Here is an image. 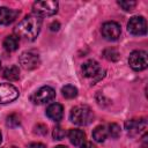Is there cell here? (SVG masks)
<instances>
[{
  "mask_svg": "<svg viewBox=\"0 0 148 148\" xmlns=\"http://www.w3.org/2000/svg\"><path fill=\"white\" fill-rule=\"evenodd\" d=\"M42 28V17L36 14L27 15L14 29V34L18 39L34 40L38 36Z\"/></svg>",
  "mask_w": 148,
  "mask_h": 148,
  "instance_id": "1",
  "label": "cell"
},
{
  "mask_svg": "<svg viewBox=\"0 0 148 148\" xmlns=\"http://www.w3.org/2000/svg\"><path fill=\"white\" fill-rule=\"evenodd\" d=\"M69 119L75 125L86 126L94 120V112L88 105H76L71 110Z\"/></svg>",
  "mask_w": 148,
  "mask_h": 148,
  "instance_id": "2",
  "label": "cell"
},
{
  "mask_svg": "<svg viewBox=\"0 0 148 148\" xmlns=\"http://www.w3.org/2000/svg\"><path fill=\"white\" fill-rule=\"evenodd\" d=\"M34 14L38 16H52L58 12L57 1H36L32 5Z\"/></svg>",
  "mask_w": 148,
  "mask_h": 148,
  "instance_id": "3",
  "label": "cell"
},
{
  "mask_svg": "<svg viewBox=\"0 0 148 148\" xmlns=\"http://www.w3.org/2000/svg\"><path fill=\"white\" fill-rule=\"evenodd\" d=\"M128 64L131 66L132 69L134 71H143L147 68L148 66V61H147V52L143 50H136L133 51L130 54L128 58Z\"/></svg>",
  "mask_w": 148,
  "mask_h": 148,
  "instance_id": "4",
  "label": "cell"
},
{
  "mask_svg": "<svg viewBox=\"0 0 148 148\" xmlns=\"http://www.w3.org/2000/svg\"><path fill=\"white\" fill-rule=\"evenodd\" d=\"M56 96V91L50 86H44L39 88L36 92H34L30 97L31 102L34 104H45L50 101H52Z\"/></svg>",
  "mask_w": 148,
  "mask_h": 148,
  "instance_id": "5",
  "label": "cell"
},
{
  "mask_svg": "<svg viewBox=\"0 0 148 148\" xmlns=\"http://www.w3.org/2000/svg\"><path fill=\"white\" fill-rule=\"evenodd\" d=\"M127 30L134 36H142L147 32V22L143 16H133L127 23Z\"/></svg>",
  "mask_w": 148,
  "mask_h": 148,
  "instance_id": "6",
  "label": "cell"
},
{
  "mask_svg": "<svg viewBox=\"0 0 148 148\" xmlns=\"http://www.w3.org/2000/svg\"><path fill=\"white\" fill-rule=\"evenodd\" d=\"M82 73L86 77H92L95 81H98L101 77L104 76V71H102L101 66L96 60H88L82 65Z\"/></svg>",
  "mask_w": 148,
  "mask_h": 148,
  "instance_id": "7",
  "label": "cell"
},
{
  "mask_svg": "<svg viewBox=\"0 0 148 148\" xmlns=\"http://www.w3.org/2000/svg\"><path fill=\"white\" fill-rule=\"evenodd\" d=\"M101 32L103 35V37L106 39V40H117L119 37H120V34H121V29H120V25L114 22V21H109V22H105L103 25H102V29H101Z\"/></svg>",
  "mask_w": 148,
  "mask_h": 148,
  "instance_id": "8",
  "label": "cell"
},
{
  "mask_svg": "<svg viewBox=\"0 0 148 148\" xmlns=\"http://www.w3.org/2000/svg\"><path fill=\"white\" fill-rule=\"evenodd\" d=\"M18 89L10 83H0V104L15 101L18 97Z\"/></svg>",
  "mask_w": 148,
  "mask_h": 148,
  "instance_id": "9",
  "label": "cell"
},
{
  "mask_svg": "<svg viewBox=\"0 0 148 148\" xmlns=\"http://www.w3.org/2000/svg\"><path fill=\"white\" fill-rule=\"evenodd\" d=\"M125 130L128 135L135 136L138 134L145 133L147 130V120L146 118H140V119H131L125 123Z\"/></svg>",
  "mask_w": 148,
  "mask_h": 148,
  "instance_id": "10",
  "label": "cell"
},
{
  "mask_svg": "<svg viewBox=\"0 0 148 148\" xmlns=\"http://www.w3.org/2000/svg\"><path fill=\"white\" fill-rule=\"evenodd\" d=\"M18 61H20V65L24 68V69H28V71H31V69H35L39 66L40 64V60H39V57L31 52V51H25V52H22L20 58H18Z\"/></svg>",
  "mask_w": 148,
  "mask_h": 148,
  "instance_id": "11",
  "label": "cell"
},
{
  "mask_svg": "<svg viewBox=\"0 0 148 148\" xmlns=\"http://www.w3.org/2000/svg\"><path fill=\"white\" fill-rule=\"evenodd\" d=\"M20 14V10L17 9H12L7 7H0V24L2 25H8L13 23Z\"/></svg>",
  "mask_w": 148,
  "mask_h": 148,
  "instance_id": "12",
  "label": "cell"
},
{
  "mask_svg": "<svg viewBox=\"0 0 148 148\" xmlns=\"http://www.w3.org/2000/svg\"><path fill=\"white\" fill-rule=\"evenodd\" d=\"M46 116L53 120V121H59L61 120L62 116H64V108L61 104L59 103H52L47 106L46 109Z\"/></svg>",
  "mask_w": 148,
  "mask_h": 148,
  "instance_id": "13",
  "label": "cell"
},
{
  "mask_svg": "<svg viewBox=\"0 0 148 148\" xmlns=\"http://www.w3.org/2000/svg\"><path fill=\"white\" fill-rule=\"evenodd\" d=\"M68 139L72 145L74 146H81L86 142V133L82 130L79 128H72L68 132Z\"/></svg>",
  "mask_w": 148,
  "mask_h": 148,
  "instance_id": "14",
  "label": "cell"
},
{
  "mask_svg": "<svg viewBox=\"0 0 148 148\" xmlns=\"http://www.w3.org/2000/svg\"><path fill=\"white\" fill-rule=\"evenodd\" d=\"M3 47L6 51L8 52H14L17 50L18 47V38L14 35H10V36H7L5 39H3V43H2Z\"/></svg>",
  "mask_w": 148,
  "mask_h": 148,
  "instance_id": "15",
  "label": "cell"
},
{
  "mask_svg": "<svg viewBox=\"0 0 148 148\" xmlns=\"http://www.w3.org/2000/svg\"><path fill=\"white\" fill-rule=\"evenodd\" d=\"M92 138L96 142H103L108 138V130L104 125H98L92 131Z\"/></svg>",
  "mask_w": 148,
  "mask_h": 148,
  "instance_id": "16",
  "label": "cell"
},
{
  "mask_svg": "<svg viewBox=\"0 0 148 148\" xmlns=\"http://www.w3.org/2000/svg\"><path fill=\"white\" fill-rule=\"evenodd\" d=\"M3 77L9 81H16L20 79V69L17 66L12 65L3 71Z\"/></svg>",
  "mask_w": 148,
  "mask_h": 148,
  "instance_id": "17",
  "label": "cell"
},
{
  "mask_svg": "<svg viewBox=\"0 0 148 148\" xmlns=\"http://www.w3.org/2000/svg\"><path fill=\"white\" fill-rule=\"evenodd\" d=\"M61 94L65 98L72 99L77 96V89H76V87H74L72 84H66L61 88Z\"/></svg>",
  "mask_w": 148,
  "mask_h": 148,
  "instance_id": "18",
  "label": "cell"
},
{
  "mask_svg": "<svg viewBox=\"0 0 148 148\" xmlns=\"http://www.w3.org/2000/svg\"><path fill=\"white\" fill-rule=\"evenodd\" d=\"M106 130H108V135H110V136L113 138V139L119 138V135H120V133H121L120 126H119L118 124H116V123L109 124L108 127H106Z\"/></svg>",
  "mask_w": 148,
  "mask_h": 148,
  "instance_id": "19",
  "label": "cell"
},
{
  "mask_svg": "<svg viewBox=\"0 0 148 148\" xmlns=\"http://www.w3.org/2000/svg\"><path fill=\"white\" fill-rule=\"evenodd\" d=\"M103 56H104L105 59H108V60H110V61H117V60L119 59V53H118V51H117L116 49H113V47H110V49L104 50Z\"/></svg>",
  "mask_w": 148,
  "mask_h": 148,
  "instance_id": "20",
  "label": "cell"
},
{
  "mask_svg": "<svg viewBox=\"0 0 148 148\" xmlns=\"http://www.w3.org/2000/svg\"><path fill=\"white\" fill-rule=\"evenodd\" d=\"M20 117L16 114V113H13V114H10V116H8L7 117V121H6V124H7V126H9V127H16V126H18L20 125Z\"/></svg>",
  "mask_w": 148,
  "mask_h": 148,
  "instance_id": "21",
  "label": "cell"
},
{
  "mask_svg": "<svg viewBox=\"0 0 148 148\" xmlns=\"http://www.w3.org/2000/svg\"><path fill=\"white\" fill-rule=\"evenodd\" d=\"M52 135H53V139H54V140H62V139L66 136V131H65L62 127L57 126V127L53 130Z\"/></svg>",
  "mask_w": 148,
  "mask_h": 148,
  "instance_id": "22",
  "label": "cell"
},
{
  "mask_svg": "<svg viewBox=\"0 0 148 148\" xmlns=\"http://www.w3.org/2000/svg\"><path fill=\"white\" fill-rule=\"evenodd\" d=\"M118 5L126 12H131L134 9V7L136 6L135 1H118Z\"/></svg>",
  "mask_w": 148,
  "mask_h": 148,
  "instance_id": "23",
  "label": "cell"
},
{
  "mask_svg": "<svg viewBox=\"0 0 148 148\" xmlns=\"http://www.w3.org/2000/svg\"><path fill=\"white\" fill-rule=\"evenodd\" d=\"M35 133L37 134H40V135H45L47 133V127L43 124H38L36 127H35Z\"/></svg>",
  "mask_w": 148,
  "mask_h": 148,
  "instance_id": "24",
  "label": "cell"
},
{
  "mask_svg": "<svg viewBox=\"0 0 148 148\" xmlns=\"http://www.w3.org/2000/svg\"><path fill=\"white\" fill-rule=\"evenodd\" d=\"M28 148H46V146L42 142H32L28 146Z\"/></svg>",
  "mask_w": 148,
  "mask_h": 148,
  "instance_id": "25",
  "label": "cell"
},
{
  "mask_svg": "<svg viewBox=\"0 0 148 148\" xmlns=\"http://www.w3.org/2000/svg\"><path fill=\"white\" fill-rule=\"evenodd\" d=\"M59 27H60L59 22H52L51 25H50V29H51L52 31H58V30H59Z\"/></svg>",
  "mask_w": 148,
  "mask_h": 148,
  "instance_id": "26",
  "label": "cell"
},
{
  "mask_svg": "<svg viewBox=\"0 0 148 148\" xmlns=\"http://www.w3.org/2000/svg\"><path fill=\"white\" fill-rule=\"evenodd\" d=\"M80 147H81V148H97L92 142H84V143L81 145Z\"/></svg>",
  "mask_w": 148,
  "mask_h": 148,
  "instance_id": "27",
  "label": "cell"
},
{
  "mask_svg": "<svg viewBox=\"0 0 148 148\" xmlns=\"http://www.w3.org/2000/svg\"><path fill=\"white\" fill-rule=\"evenodd\" d=\"M54 148H67L66 146H62V145H59V146H57V147H54Z\"/></svg>",
  "mask_w": 148,
  "mask_h": 148,
  "instance_id": "28",
  "label": "cell"
},
{
  "mask_svg": "<svg viewBox=\"0 0 148 148\" xmlns=\"http://www.w3.org/2000/svg\"><path fill=\"white\" fill-rule=\"evenodd\" d=\"M1 140H2V135H1V132H0V142H1Z\"/></svg>",
  "mask_w": 148,
  "mask_h": 148,
  "instance_id": "29",
  "label": "cell"
},
{
  "mask_svg": "<svg viewBox=\"0 0 148 148\" xmlns=\"http://www.w3.org/2000/svg\"><path fill=\"white\" fill-rule=\"evenodd\" d=\"M0 67H1V60H0Z\"/></svg>",
  "mask_w": 148,
  "mask_h": 148,
  "instance_id": "30",
  "label": "cell"
},
{
  "mask_svg": "<svg viewBox=\"0 0 148 148\" xmlns=\"http://www.w3.org/2000/svg\"><path fill=\"white\" fill-rule=\"evenodd\" d=\"M10 148H16V147H10Z\"/></svg>",
  "mask_w": 148,
  "mask_h": 148,
  "instance_id": "31",
  "label": "cell"
}]
</instances>
